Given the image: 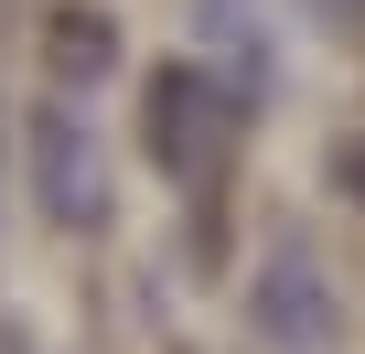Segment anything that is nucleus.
I'll return each instance as SVG.
<instances>
[{"mask_svg":"<svg viewBox=\"0 0 365 354\" xmlns=\"http://www.w3.org/2000/svg\"><path fill=\"white\" fill-rule=\"evenodd\" d=\"M140 140L172 183H205V172L237 150V108H226V76L215 65H161L150 76V108H140Z\"/></svg>","mask_w":365,"mask_h":354,"instance_id":"f257e3e1","label":"nucleus"},{"mask_svg":"<svg viewBox=\"0 0 365 354\" xmlns=\"http://www.w3.org/2000/svg\"><path fill=\"white\" fill-rule=\"evenodd\" d=\"M33 204H43L65 236L108 226V150H97V118H86L76 97H43V108H33Z\"/></svg>","mask_w":365,"mask_h":354,"instance_id":"f03ea898","label":"nucleus"},{"mask_svg":"<svg viewBox=\"0 0 365 354\" xmlns=\"http://www.w3.org/2000/svg\"><path fill=\"white\" fill-rule=\"evenodd\" d=\"M247 322H258V343H279V354H322V343L344 333V311H333V290H322V258H312L301 236H279V247L258 258Z\"/></svg>","mask_w":365,"mask_h":354,"instance_id":"7ed1b4c3","label":"nucleus"},{"mask_svg":"<svg viewBox=\"0 0 365 354\" xmlns=\"http://www.w3.org/2000/svg\"><path fill=\"white\" fill-rule=\"evenodd\" d=\"M108 54H118V43L97 33V11H65V22H54V65H65V76H97Z\"/></svg>","mask_w":365,"mask_h":354,"instance_id":"20e7f679","label":"nucleus"},{"mask_svg":"<svg viewBox=\"0 0 365 354\" xmlns=\"http://www.w3.org/2000/svg\"><path fill=\"white\" fill-rule=\"evenodd\" d=\"M322 11H333V22H344V33H365V0H322Z\"/></svg>","mask_w":365,"mask_h":354,"instance_id":"39448f33","label":"nucleus"}]
</instances>
